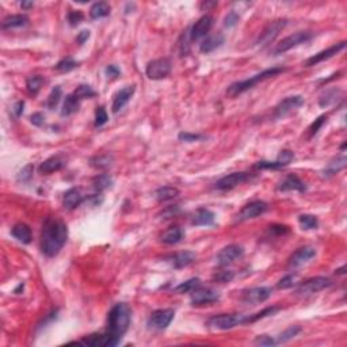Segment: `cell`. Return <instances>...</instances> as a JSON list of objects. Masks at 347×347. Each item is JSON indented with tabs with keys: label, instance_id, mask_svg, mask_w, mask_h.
<instances>
[{
	"label": "cell",
	"instance_id": "680465c9",
	"mask_svg": "<svg viewBox=\"0 0 347 347\" xmlns=\"http://www.w3.org/2000/svg\"><path fill=\"white\" fill-rule=\"evenodd\" d=\"M44 121H45V117L42 116L41 113H34V114L30 117V122H32L33 125H36V126L44 125Z\"/></svg>",
	"mask_w": 347,
	"mask_h": 347
},
{
	"label": "cell",
	"instance_id": "ac0fdd59",
	"mask_svg": "<svg viewBox=\"0 0 347 347\" xmlns=\"http://www.w3.org/2000/svg\"><path fill=\"white\" fill-rule=\"evenodd\" d=\"M213 26V18L210 15H204L193 25V28L190 29V38L191 41H197V40H201L204 38L210 29Z\"/></svg>",
	"mask_w": 347,
	"mask_h": 347
},
{
	"label": "cell",
	"instance_id": "f6af8a7d",
	"mask_svg": "<svg viewBox=\"0 0 347 347\" xmlns=\"http://www.w3.org/2000/svg\"><path fill=\"white\" fill-rule=\"evenodd\" d=\"M233 278H235V273H233V271H229V270H221V271H217V273L214 274L213 281L218 283H227V282H231Z\"/></svg>",
	"mask_w": 347,
	"mask_h": 347
},
{
	"label": "cell",
	"instance_id": "f546056e",
	"mask_svg": "<svg viewBox=\"0 0 347 347\" xmlns=\"http://www.w3.org/2000/svg\"><path fill=\"white\" fill-rule=\"evenodd\" d=\"M183 239V231H182V228L179 227H171L168 228V229H166V231L163 232L162 236H160V240H162V243H164V244H176V243H179V241Z\"/></svg>",
	"mask_w": 347,
	"mask_h": 347
},
{
	"label": "cell",
	"instance_id": "9f6ffc18",
	"mask_svg": "<svg viewBox=\"0 0 347 347\" xmlns=\"http://www.w3.org/2000/svg\"><path fill=\"white\" fill-rule=\"evenodd\" d=\"M105 72H106L107 78H110V79H117L121 75V70L118 67H116V65H109V67H106Z\"/></svg>",
	"mask_w": 347,
	"mask_h": 347
},
{
	"label": "cell",
	"instance_id": "60d3db41",
	"mask_svg": "<svg viewBox=\"0 0 347 347\" xmlns=\"http://www.w3.org/2000/svg\"><path fill=\"white\" fill-rule=\"evenodd\" d=\"M74 95L78 98L79 101H82V99H88V98L95 97L97 93L94 91L91 86H88V84H80L79 87L74 91Z\"/></svg>",
	"mask_w": 347,
	"mask_h": 347
},
{
	"label": "cell",
	"instance_id": "e7e4bbea",
	"mask_svg": "<svg viewBox=\"0 0 347 347\" xmlns=\"http://www.w3.org/2000/svg\"><path fill=\"white\" fill-rule=\"evenodd\" d=\"M24 286H25L24 283H19L18 287H17V289H15V290H14V293L19 294V292H21V290H24Z\"/></svg>",
	"mask_w": 347,
	"mask_h": 347
},
{
	"label": "cell",
	"instance_id": "f5cc1de1",
	"mask_svg": "<svg viewBox=\"0 0 347 347\" xmlns=\"http://www.w3.org/2000/svg\"><path fill=\"white\" fill-rule=\"evenodd\" d=\"M255 344L258 346H275L277 344V340L268 335H258L254 340Z\"/></svg>",
	"mask_w": 347,
	"mask_h": 347
},
{
	"label": "cell",
	"instance_id": "4dcf8cb0",
	"mask_svg": "<svg viewBox=\"0 0 347 347\" xmlns=\"http://www.w3.org/2000/svg\"><path fill=\"white\" fill-rule=\"evenodd\" d=\"M90 166L97 168V170H106L114 163V156L111 153H103V155H97L88 160Z\"/></svg>",
	"mask_w": 347,
	"mask_h": 347
},
{
	"label": "cell",
	"instance_id": "44dd1931",
	"mask_svg": "<svg viewBox=\"0 0 347 347\" xmlns=\"http://www.w3.org/2000/svg\"><path fill=\"white\" fill-rule=\"evenodd\" d=\"M216 216L210 210L206 208H199L195 210V213L191 217V224L195 227H210L213 225Z\"/></svg>",
	"mask_w": 347,
	"mask_h": 347
},
{
	"label": "cell",
	"instance_id": "f1b7e54d",
	"mask_svg": "<svg viewBox=\"0 0 347 347\" xmlns=\"http://www.w3.org/2000/svg\"><path fill=\"white\" fill-rule=\"evenodd\" d=\"M29 24V17L25 14H14L9 15L3 19L2 22V28L7 30V29H15V28H24Z\"/></svg>",
	"mask_w": 347,
	"mask_h": 347
},
{
	"label": "cell",
	"instance_id": "3957f363",
	"mask_svg": "<svg viewBox=\"0 0 347 347\" xmlns=\"http://www.w3.org/2000/svg\"><path fill=\"white\" fill-rule=\"evenodd\" d=\"M285 71H286V68H283V67H271V68H267V70L262 71L260 74H256L254 75V76H251L250 79L240 80V82H236V83H232L231 86L228 87L227 95L229 98H236L237 95H240V94L248 91L251 88H254L255 86L258 83H260V82L270 79V78H274V76L282 74Z\"/></svg>",
	"mask_w": 347,
	"mask_h": 347
},
{
	"label": "cell",
	"instance_id": "94428289",
	"mask_svg": "<svg viewBox=\"0 0 347 347\" xmlns=\"http://www.w3.org/2000/svg\"><path fill=\"white\" fill-rule=\"evenodd\" d=\"M88 38H90V32H88V30H83V32H80L79 34H78V37H76V42H78L79 45H83L84 42L87 41Z\"/></svg>",
	"mask_w": 347,
	"mask_h": 347
},
{
	"label": "cell",
	"instance_id": "b9f144b4",
	"mask_svg": "<svg viewBox=\"0 0 347 347\" xmlns=\"http://www.w3.org/2000/svg\"><path fill=\"white\" fill-rule=\"evenodd\" d=\"M78 65H79V63L75 61L72 57H65V59H63V60H60L56 64L55 68L59 72H70V71L75 70Z\"/></svg>",
	"mask_w": 347,
	"mask_h": 347
},
{
	"label": "cell",
	"instance_id": "e575fe53",
	"mask_svg": "<svg viewBox=\"0 0 347 347\" xmlns=\"http://www.w3.org/2000/svg\"><path fill=\"white\" fill-rule=\"evenodd\" d=\"M278 310H281V306L273 305V306H267V308H264V309H262L260 312L254 313V315H245L244 324L255 323V321H258V320L264 319V317H267V316H271L274 315V313H277Z\"/></svg>",
	"mask_w": 347,
	"mask_h": 347
},
{
	"label": "cell",
	"instance_id": "d6a6232c",
	"mask_svg": "<svg viewBox=\"0 0 347 347\" xmlns=\"http://www.w3.org/2000/svg\"><path fill=\"white\" fill-rule=\"evenodd\" d=\"M110 5L106 2H97L91 6L90 9V18L91 19H101L106 18L110 15Z\"/></svg>",
	"mask_w": 347,
	"mask_h": 347
},
{
	"label": "cell",
	"instance_id": "52a82bcc",
	"mask_svg": "<svg viewBox=\"0 0 347 347\" xmlns=\"http://www.w3.org/2000/svg\"><path fill=\"white\" fill-rule=\"evenodd\" d=\"M332 285V281L328 277H313L301 282L297 287L296 293L298 296H310L327 289Z\"/></svg>",
	"mask_w": 347,
	"mask_h": 347
},
{
	"label": "cell",
	"instance_id": "484cf974",
	"mask_svg": "<svg viewBox=\"0 0 347 347\" xmlns=\"http://www.w3.org/2000/svg\"><path fill=\"white\" fill-rule=\"evenodd\" d=\"M343 97V91L340 88H331L327 90L323 95H320L319 105L320 107H328L332 106L335 103H338Z\"/></svg>",
	"mask_w": 347,
	"mask_h": 347
},
{
	"label": "cell",
	"instance_id": "f35d334b",
	"mask_svg": "<svg viewBox=\"0 0 347 347\" xmlns=\"http://www.w3.org/2000/svg\"><path fill=\"white\" fill-rule=\"evenodd\" d=\"M298 222L302 229L305 231H310V229H316L319 227V221H317V217L312 216V214H301L298 216Z\"/></svg>",
	"mask_w": 347,
	"mask_h": 347
},
{
	"label": "cell",
	"instance_id": "8d00e7d4",
	"mask_svg": "<svg viewBox=\"0 0 347 347\" xmlns=\"http://www.w3.org/2000/svg\"><path fill=\"white\" fill-rule=\"evenodd\" d=\"M111 185H113V179L109 174H101L93 179L94 189L97 190L98 193H102L106 189H109Z\"/></svg>",
	"mask_w": 347,
	"mask_h": 347
},
{
	"label": "cell",
	"instance_id": "836d02e7",
	"mask_svg": "<svg viewBox=\"0 0 347 347\" xmlns=\"http://www.w3.org/2000/svg\"><path fill=\"white\" fill-rule=\"evenodd\" d=\"M79 106H80V101L78 99V98L75 97L74 94L67 95V97H65L64 105H63V110H61V116H64V117L72 116V114H75L76 111L79 110Z\"/></svg>",
	"mask_w": 347,
	"mask_h": 347
},
{
	"label": "cell",
	"instance_id": "681fc988",
	"mask_svg": "<svg viewBox=\"0 0 347 347\" xmlns=\"http://www.w3.org/2000/svg\"><path fill=\"white\" fill-rule=\"evenodd\" d=\"M33 172H34V166H33V164H28V166H25L24 168L19 171L17 179H18L19 182L30 181L33 178Z\"/></svg>",
	"mask_w": 347,
	"mask_h": 347
},
{
	"label": "cell",
	"instance_id": "7402d4cb",
	"mask_svg": "<svg viewBox=\"0 0 347 347\" xmlns=\"http://www.w3.org/2000/svg\"><path fill=\"white\" fill-rule=\"evenodd\" d=\"M346 166H347L346 156H338V158L332 159V160H331V162H329L328 164L321 170V172H320V174H321V178H324V179H328V178H331V176L336 175V174H339L342 170H344Z\"/></svg>",
	"mask_w": 347,
	"mask_h": 347
},
{
	"label": "cell",
	"instance_id": "603a6c76",
	"mask_svg": "<svg viewBox=\"0 0 347 347\" xmlns=\"http://www.w3.org/2000/svg\"><path fill=\"white\" fill-rule=\"evenodd\" d=\"M83 202V195L82 191L78 187H71L64 193V198H63V205L65 209L68 210H74Z\"/></svg>",
	"mask_w": 347,
	"mask_h": 347
},
{
	"label": "cell",
	"instance_id": "bcb514c9",
	"mask_svg": "<svg viewBox=\"0 0 347 347\" xmlns=\"http://www.w3.org/2000/svg\"><path fill=\"white\" fill-rule=\"evenodd\" d=\"M297 275L296 274H287L285 277H282L277 283L278 289H290L296 285Z\"/></svg>",
	"mask_w": 347,
	"mask_h": 347
},
{
	"label": "cell",
	"instance_id": "6125c7cd",
	"mask_svg": "<svg viewBox=\"0 0 347 347\" xmlns=\"http://www.w3.org/2000/svg\"><path fill=\"white\" fill-rule=\"evenodd\" d=\"M21 7L24 10L33 9V7H34V3H33V2H22V3H21Z\"/></svg>",
	"mask_w": 347,
	"mask_h": 347
},
{
	"label": "cell",
	"instance_id": "4fadbf2b",
	"mask_svg": "<svg viewBox=\"0 0 347 347\" xmlns=\"http://www.w3.org/2000/svg\"><path fill=\"white\" fill-rule=\"evenodd\" d=\"M273 293V289L268 286H255L250 287L243 292V296H241V300L244 304H248V305H256V304H260V302H264L266 300H268V297L271 296Z\"/></svg>",
	"mask_w": 347,
	"mask_h": 347
},
{
	"label": "cell",
	"instance_id": "ee69618b",
	"mask_svg": "<svg viewBox=\"0 0 347 347\" xmlns=\"http://www.w3.org/2000/svg\"><path fill=\"white\" fill-rule=\"evenodd\" d=\"M190 41H191V38H190L189 29V30L183 32L181 40H179V53H181L182 57H183V56H187L190 53Z\"/></svg>",
	"mask_w": 347,
	"mask_h": 347
},
{
	"label": "cell",
	"instance_id": "1f68e13d",
	"mask_svg": "<svg viewBox=\"0 0 347 347\" xmlns=\"http://www.w3.org/2000/svg\"><path fill=\"white\" fill-rule=\"evenodd\" d=\"M179 194H181L179 189H176L174 186H163V187H159V189L155 191V195H156V199H158L159 202L171 201V199L176 198Z\"/></svg>",
	"mask_w": 347,
	"mask_h": 347
},
{
	"label": "cell",
	"instance_id": "5bb4252c",
	"mask_svg": "<svg viewBox=\"0 0 347 347\" xmlns=\"http://www.w3.org/2000/svg\"><path fill=\"white\" fill-rule=\"evenodd\" d=\"M304 103H305V99H304V97H301V95L286 97L275 106V109H274V117L275 118H282V117L287 116L289 113L297 110Z\"/></svg>",
	"mask_w": 347,
	"mask_h": 347
},
{
	"label": "cell",
	"instance_id": "30bf717a",
	"mask_svg": "<svg viewBox=\"0 0 347 347\" xmlns=\"http://www.w3.org/2000/svg\"><path fill=\"white\" fill-rule=\"evenodd\" d=\"M175 316V310L171 308H164V309L153 310L148 319L149 328L156 329V331H163L166 329Z\"/></svg>",
	"mask_w": 347,
	"mask_h": 347
},
{
	"label": "cell",
	"instance_id": "74e56055",
	"mask_svg": "<svg viewBox=\"0 0 347 347\" xmlns=\"http://www.w3.org/2000/svg\"><path fill=\"white\" fill-rule=\"evenodd\" d=\"M45 83V79L40 76V75H36V76H32L26 80V88H28V93L30 95H37L40 93V90L42 88Z\"/></svg>",
	"mask_w": 347,
	"mask_h": 347
},
{
	"label": "cell",
	"instance_id": "7a4b0ae2",
	"mask_svg": "<svg viewBox=\"0 0 347 347\" xmlns=\"http://www.w3.org/2000/svg\"><path fill=\"white\" fill-rule=\"evenodd\" d=\"M68 239V228L65 222L57 218H47L41 233V250L44 254L53 258L59 254Z\"/></svg>",
	"mask_w": 347,
	"mask_h": 347
},
{
	"label": "cell",
	"instance_id": "6f0895ef",
	"mask_svg": "<svg viewBox=\"0 0 347 347\" xmlns=\"http://www.w3.org/2000/svg\"><path fill=\"white\" fill-rule=\"evenodd\" d=\"M270 232L271 233H275V235H286V233H289V227H286V225H271L270 227Z\"/></svg>",
	"mask_w": 347,
	"mask_h": 347
},
{
	"label": "cell",
	"instance_id": "ab89813d",
	"mask_svg": "<svg viewBox=\"0 0 347 347\" xmlns=\"http://www.w3.org/2000/svg\"><path fill=\"white\" fill-rule=\"evenodd\" d=\"M300 331L301 328L298 327V325H292V327H289V328L285 329L283 332L279 333L277 338H275L277 344H279V343H286L287 340H290V339H293L294 336H297Z\"/></svg>",
	"mask_w": 347,
	"mask_h": 347
},
{
	"label": "cell",
	"instance_id": "4316f807",
	"mask_svg": "<svg viewBox=\"0 0 347 347\" xmlns=\"http://www.w3.org/2000/svg\"><path fill=\"white\" fill-rule=\"evenodd\" d=\"M11 233H13V236H14L17 240L24 243V244H29V243L32 241V229H30V227H29L28 224H25V222L15 224L14 227H13V229H11Z\"/></svg>",
	"mask_w": 347,
	"mask_h": 347
},
{
	"label": "cell",
	"instance_id": "d590c367",
	"mask_svg": "<svg viewBox=\"0 0 347 347\" xmlns=\"http://www.w3.org/2000/svg\"><path fill=\"white\" fill-rule=\"evenodd\" d=\"M199 286H201V279L199 278H191V279H187L186 282H182L181 285H178L174 289V292L178 293V294H185V293H191Z\"/></svg>",
	"mask_w": 347,
	"mask_h": 347
},
{
	"label": "cell",
	"instance_id": "be15d7a7",
	"mask_svg": "<svg viewBox=\"0 0 347 347\" xmlns=\"http://www.w3.org/2000/svg\"><path fill=\"white\" fill-rule=\"evenodd\" d=\"M335 273L339 274V275H340V274H344L346 273V266H342L340 268H336V270H335Z\"/></svg>",
	"mask_w": 347,
	"mask_h": 347
},
{
	"label": "cell",
	"instance_id": "91938a15",
	"mask_svg": "<svg viewBox=\"0 0 347 347\" xmlns=\"http://www.w3.org/2000/svg\"><path fill=\"white\" fill-rule=\"evenodd\" d=\"M24 107H25V102L24 101H19V102H17L14 105V109H13V113H14V116L18 118V117H21L22 114H24Z\"/></svg>",
	"mask_w": 347,
	"mask_h": 347
},
{
	"label": "cell",
	"instance_id": "db71d44e",
	"mask_svg": "<svg viewBox=\"0 0 347 347\" xmlns=\"http://www.w3.org/2000/svg\"><path fill=\"white\" fill-rule=\"evenodd\" d=\"M239 14H237L236 11H233L232 10L231 13H228V15L224 18V26L225 28H233V26H236V24L239 22Z\"/></svg>",
	"mask_w": 347,
	"mask_h": 347
},
{
	"label": "cell",
	"instance_id": "6da1fadb",
	"mask_svg": "<svg viewBox=\"0 0 347 347\" xmlns=\"http://www.w3.org/2000/svg\"><path fill=\"white\" fill-rule=\"evenodd\" d=\"M130 308L125 302H118L107 315V331L103 333V347L117 346L130 325Z\"/></svg>",
	"mask_w": 347,
	"mask_h": 347
},
{
	"label": "cell",
	"instance_id": "9c48e42d",
	"mask_svg": "<svg viewBox=\"0 0 347 347\" xmlns=\"http://www.w3.org/2000/svg\"><path fill=\"white\" fill-rule=\"evenodd\" d=\"M287 25L286 19H277V21H273L264 28V30L260 33L259 38H258V47L266 48L268 47L271 42H274V40L278 37V34L282 32L285 26Z\"/></svg>",
	"mask_w": 347,
	"mask_h": 347
},
{
	"label": "cell",
	"instance_id": "11a10c76",
	"mask_svg": "<svg viewBox=\"0 0 347 347\" xmlns=\"http://www.w3.org/2000/svg\"><path fill=\"white\" fill-rule=\"evenodd\" d=\"M325 120H327V117L325 116H320L317 120H315V122H313V124L309 126V129H308L309 130V136H315V134L320 130V128L323 126Z\"/></svg>",
	"mask_w": 347,
	"mask_h": 347
},
{
	"label": "cell",
	"instance_id": "9a60e30c",
	"mask_svg": "<svg viewBox=\"0 0 347 347\" xmlns=\"http://www.w3.org/2000/svg\"><path fill=\"white\" fill-rule=\"evenodd\" d=\"M344 48H346V41L338 42V44H335L332 47L327 48V49H324V51L319 52V53H316V55L310 56L309 59H306L304 65H305V67H313V65H317L319 63L329 60L331 57L338 55L339 52H342Z\"/></svg>",
	"mask_w": 347,
	"mask_h": 347
},
{
	"label": "cell",
	"instance_id": "c3c4849f",
	"mask_svg": "<svg viewBox=\"0 0 347 347\" xmlns=\"http://www.w3.org/2000/svg\"><path fill=\"white\" fill-rule=\"evenodd\" d=\"M109 121V117H107V113L105 110V107L99 106L97 107L95 110V128H101L106 124Z\"/></svg>",
	"mask_w": 347,
	"mask_h": 347
},
{
	"label": "cell",
	"instance_id": "f907efd6",
	"mask_svg": "<svg viewBox=\"0 0 347 347\" xmlns=\"http://www.w3.org/2000/svg\"><path fill=\"white\" fill-rule=\"evenodd\" d=\"M178 139L181 140V141H185V143H194V141L204 140L205 136H202V134L190 133V132H181V133L178 134Z\"/></svg>",
	"mask_w": 347,
	"mask_h": 347
},
{
	"label": "cell",
	"instance_id": "d4e9b609",
	"mask_svg": "<svg viewBox=\"0 0 347 347\" xmlns=\"http://www.w3.org/2000/svg\"><path fill=\"white\" fill-rule=\"evenodd\" d=\"M67 163L61 156H52V158L44 160L38 167V171L41 174H52V172L60 171L61 168L65 166Z\"/></svg>",
	"mask_w": 347,
	"mask_h": 347
},
{
	"label": "cell",
	"instance_id": "e0dca14e",
	"mask_svg": "<svg viewBox=\"0 0 347 347\" xmlns=\"http://www.w3.org/2000/svg\"><path fill=\"white\" fill-rule=\"evenodd\" d=\"M315 256H316L315 248H313V247H310V245H304V247H301V248L294 251V252L292 254V256L289 258V267H292V268L301 267V266H304V264H306L308 262H310V260L313 259Z\"/></svg>",
	"mask_w": 347,
	"mask_h": 347
},
{
	"label": "cell",
	"instance_id": "277c9868",
	"mask_svg": "<svg viewBox=\"0 0 347 347\" xmlns=\"http://www.w3.org/2000/svg\"><path fill=\"white\" fill-rule=\"evenodd\" d=\"M245 315L240 313H221V315H214L208 320V327L213 329H220V331H227L244 324Z\"/></svg>",
	"mask_w": 347,
	"mask_h": 347
},
{
	"label": "cell",
	"instance_id": "ba28073f",
	"mask_svg": "<svg viewBox=\"0 0 347 347\" xmlns=\"http://www.w3.org/2000/svg\"><path fill=\"white\" fill-rule=\"evenodd\" d=\"M252 178H254V175L250 172H232L229 175L222 176L221 179H218L214 183V189L220 190V191H227V190L235 189L237 186L251 181Z\"/></svg>",
	"mask_w": 347,
	"mask_h": 347
},
{
	"label": "cell",
	"instance_id": "cb8c5ba5",
	"mask_svg": "<svg viewBox=\"0 0 347 347\" xmlns=\"http://www.w3.org/2000/svg\"><path fill=\"white\" fill-rule=\"evenodd\" d=\"M224 41H225V37H224L222 33H217V34H213V36H209V37L205 38L204 42L199 45V51H201V53H205V55L212 53V52L216 51L217 48L221 47L222 44H224Z\"/></svg>",
	"mask_w": 347,
	"mask_h": 347
},
{
	"label": "cell",
	"instance_id": "2e32d148",
	"mask_svg": "<svg viewBox=\"0 0 347 347\" xmlns=\"http://www.w3.org/2000/svg\"><path fill=\"white\" fill-rule=\"evenodd\" d=\"M218 300H220V294L212 289H205V287L199 286L191 292V304L194 306L209 305Z\"/></svg>",
	"mask_w": 347,
	"mask_h": 347
},
{
	"label": "cell",
	"instance_id": "ffe728a7",
	"mask_svg": "<svg viewBox=\"0 0 347 347\" xmlns=\"http://www.w3.org/2000/svg\"><path fill=\"white\" fill-rule=\"evenodd\" d=\"M277 190L278 191H300V193H304L306 190V186L296 174H289L287 176H285V179L282 182L278 183Z\"/></svg>",
	"mask_w": 347,
	"mask_h": 347
},
{
	"label": "cell",
	"instance_id": "83f0119b",
	"mask_svg": "<svg viewBox=\"0 0 347 347\" xmlns=\"http://www.w3.org/2000/svg\"><path fill=\"white\" fill-rule=\"evenodd\" d=\"M195 254L193 251H182V252H178V254L172 255L171 262L172 266L175 268H183L186 266H189L195 260Z\"/></svg>",
	"mask_w": 347,
	"mask_h": 347
},
{
	"label": "cell",
	"instance_id": "d6986e66",
	"mask_svg": "<svg viewBox=\"0 0 347 347\" xmlns=\"http://www.w3.org/2000/svg\"><path fill=\"white\" fill-rule=\"evenodd\" d=\"M136 93V86L132 84V86H126L122 90H120L118 93L114 95V99H113V113H118L124 109V106H126V103L129 102L130 98L133 97V94Z\"/></svg>",
	"mask_w": 347,
	"mask_h": 347
},
{
	"label": "cell",
	"instance_id": "7bdbcfd3",
	"mask_svg": "<svg viewBox=\"0 0 347 347\" xmlns=\"http://www.w3.org/2000/svg\"><path fill=\"white\" fill-rule=\"evenodd\" d=\"M61 97H63V90H61L60 86H56L51 91V94H49V97H48L47 106L49 109H55L59 105V102H60Z\"/></svg>",
	"mask_w": 347,
	"mask_h": 347
},
{
	"label": "cell",
	"instance_id": "8992f818",
	"mask_svg": "<svg viewBox=\"0 0 347 347\" xmlns=\"http://www.w3.org/2000/svg\"><path fill=\"white\" fill-rule=\"evenodd\" d=\"M172 63L170 59L162 57V59H156V60L149 61L147 68H145V74L151 80H162L166 79L168 75L171 74Z\"/></svg>",
	"mask_w": 347,
	"mask_h": 347
},
{
	"label": "cell",
	"instance_id": "7dc6e473",
	"mask_svg": "<svg viewBox=\"0 0 347 347\" xmlns=\"http://www.w3.org/2000/svg\"><path fill=\"white\" fill-rule=\"evenodd\" d=\"M255 168H259V170H281L283 168V164L279 160H274V162H266V160H262V162H258L255 164Z\"/></svg>",
	"mask_w": 347,
	"mask_h": 347
},
{
	"label": "cell",
	"instance_id": "5b68a950",
	"mask_svg": "<svg viewBox=\"0 0 347 347\" xmlns=\"http://www.w3.org/2000/svg\"><path fill=\"white\" fill-rule=\"evenodd\" d=\"M312 38H313V33L310 32L293 33L290 36L283 38L282 41L278 42L277 45H275V48L273 49V55H282V53L290 51L293 48H297L300 47V45H302V44L309 42Z\"/></svg>",
	"mask_w": 347,
	"mask_h": 347
},
{
	"label": "cell",
	"instance_id": "7c38bea8",
	"mask_svg": "<svg viewBox=\"0 0 347 347\" xmlns=\"http://www.w3.org/2000/svg\"><path fill=\"white\" fill-rule=\"evenodd\" d=\"M243 254H244V250L241 245L229 244L218 252L217 256H216V262H217L218 266L225 267V266H229V264L235 263L236 260L240 259Z\"/></svg>",
	"mask_w": 347,
	"mask_h": 347
},
{
	"label": "cell",
	"instance_id": "8fae6325",
	"mask_svg": "<svg viewBox=\"0 0 347 347\" xmlns=\"http://www.w3.org/2000/svg\"><path fill=\"white\" fill-rule=\"evenodd\" d=\"M267 209L268 205L264 201H252V202L244 205L240 209V212L236 216V221L243 222L247 221V220L259 217V216H262V214L267 212Z\"/></svg>",
	"mask_w": 347,
	"mask_h": 347
},
{
	"label": "cell",
	"instance_id": "816d5d0a",
	"mask_svg": "<svg viewBox=\"0 0 347 347\" xmlns=\"http://www.w3.org/2000/svg\"><path fill=\"white\" fill-rule=\"evenodd\" d=\"M67 19H68V22H70L71 26H76V25H79L80 22L83 21L84 14L82 13V11H79V10H72V11L68 13Z\"/></svg>",
	"mask_w": 347,
	"mask_h": 347
}]
</instances>
